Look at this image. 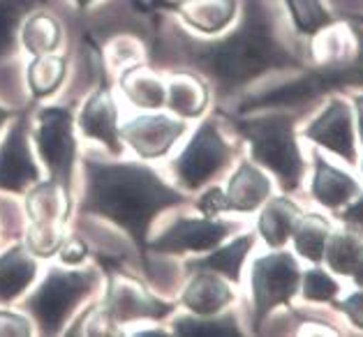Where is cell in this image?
<instances>
[{"mask_svg": "<svg viewBox=\"0 0 363 337\" xmlns=\"http://www.w3.org/2000/svg\"><path fill=\"white\" fill-rule=\"evenodd\" d=\"M148 12H169L201 35H218L234 21L236 0H148Z\"/></svg>", "mask_w": 363, "mask_h": 337, "instance_id": "cell-14", "label": "cell"}, {"mask_svg": "<svg viewBox=\"0 0 363 337\" xmlns=\"http://www.w3.org/2000/svg\"><path fill=\"white\" fill-rule=\"evenodd\" d=\"M342 219L347 222L350 227L359 229V232H363V197L359 201H354L352 206L342 212Z\"/></svg>", "mask_w": 363, "mask_h": 337, "instance_id": "cell-38", "label": "cell"}, {"mask_svg": "<svg viewBox=\"0 0 363 337\" xmlns=\"http://www.w3.org/2000/svg\"><path fill=\"white\" fill-rule=\"evenodd\" d=\"M306 137L315 141L317 146L329 148L331 153L345 157L347 162H354V127H352V111L342 100L331 102L322 111L313 125L306 130Z\"/></svg>", "mask_w": 363, "mask_h": 337, "instance_id": "cell-15", "label": "cell"}, {"mask_svg": "<svg viewBox=\"0 0 363 337\" xmlns=\"http://www.w3.org/2000/svg\"><path fill=\"white\" fill-rule=\"evenodd\" d=\"M194 206H197V210L201 212L203 217H218L220 212H229L227 194H225L223 188H208L197 199V203H194Z\"/></svg>", "mask_w": 363, "mask_h": 337, "instance_id": "cell-36", "label": "cell"}, {"mask_svg": "<svg viewBox=\"0 0 363 337\" xmlns=\"http://www.w3.org/2000/svg\"><path fill=\"white\" fill-rule=\"evenodd\" d=\"M69 60L63 53H44V56L30 58L26 65V88L33 97V102H42L54 97L65 86Z\"/></svg>", "mask_w": 363, "mask_h": 337, "instance_id": "cell-24", "label": "cell"}, {"mask_svg": "<svg viewBox=\"0 0 363 337\" xmlns=\"http://www.w3.org/2000/svg\"><path fill=\"white\" fill-rule=\"evenodd\" d=\"M354 280H357V285L359 287H363V254H361V259H359V263L354 265Z\"/></svg>", "mask_w": 363, "mask_h": 337, "instance_id": "cell-42", "label": "cell"}, {"mask_svg": "<svg viewBox=\"0 0 363 337\" xmlns=\"http://www.w3.org/2000/svg\"><path fill=\"white\" fill-rule=\"evenodd\" d=\"M301 270L298 263L287 252H273L255 259L250 270L252 289V324L259 328L273 309L289 305L291 296L298 291Z\"/></svg>", "mask_w": 363, "mask_h": 337, "instance_id": "cell-9", "label": "cell"}, {"mask_svg": "<svg viewBox=\"0 0 363 337\" xmlns=\"http://www.w3.org/2000/svg\"><path fill=\"white\" fill-rule=\"evenodd\" d=\"M23 197L28 215V232L23 243L38 259H51L67 236L65 224L72 212V192L60 188L56 181L42 178Z\"/></svg>", "mask_w": 363, "mask_h": 337, "instance_id": "cell-7", "label": "cell"}, {"mask_svg": "<svg viewBox=\"0 0 363 337\" xmlns=\"http://www.w3.org/2000/svg\"><path fill=\"white\" fill-rule=\"evenodd\" d=\"M185 132L188 122L162 111H139L137 116L121 122L123 146H128L144 162L167 157Z\"/></svg>", "mask_w": 363, "mask_h": 337, "instance_id": "cell-12", "label": "cell"}, {"mask_svg": "<svg viewBox=\"0 0 363 337\" xmlns=\"http://www.w3.org/2000/svg\"><path fill=\"white\" fill-rule=\"evenodd\" d=\"M236 130L245 137L255 162L269 168L282 190L294 192L303 176V157L296 144L291 118L282 113H267V116L238 120Z\"/></svg>", "mask_w": 363, "mask_h": 337, "instance_id": "cell-5", "label": "cell"}, {"mask_svg": "<svg viewBox=\"0 0 363 337\" xmlns=\"http://www.w3.org/2000/svg\"><path fill=\"white\" fill-rule=\"evenodd\" d=\"M298 215H301L298 208L289 199L269 197L264 201L259 219H257V232H259V236L269 247H282L289 241L291 229H294Z\"/></svg>", "mask_w": 363, "mask_h": 337, "instance_id": "cell-26", "label": "cell"}, {"mask_svg": "<svg viewBox=\"0 0 363 337\" xmlns=\"http://www.w3.org/2000/svg\"><path fill=\"white\" fill-rule=\"evenodd\" d=\"M30 141L49 178L72 192V178L79 162L74 106L58 104L38 109L30 127Z\"/></svg>", "mask_w": 363, "mask_h": 337, "instance_id": "cell-6", "label": "cell"}, {"mask_svg": "<svg viewBox=\"0 0 363 337\" xmlns=\"http://www.w3.org/2000/svg\"><path fill=\"white\" fill-rule=\"evenodd\" d=\"M252 245H255V238L250 234L236 236L234 241H229L227 245L220 243L218 247H213V250L206 252L203 256L190 259L188 263H185V268H188V273H192V270L218 273V275H223L225 280L238 285V282H241L243 261L247 259V254H250Z\"/></svg>", "mask_w": 363, "mask_h": 337, "instance_id": "cell-22", "label": "cell"}, {"mask_svg": "<svg viewBox=\"0 0 363 337\" xmlns=\"http://www.w3.org/2000/svg\"><path fill=\"white\" fill-rule=\"evenodd\" d=\"M326 91H331V84L326 79L324 69H315V72H308L296 81H289L285 86H276L273 91H267L262 95L247 97L241 104V113L245 111H255V109H285V106H296L315 100L317 95H322Z\"/></svg>", "mask_w": 363, "mask_h": 337, "instance_id": "cell-18", "label": "cell"}, {"mask_svg": "<svg viewBox=\"0 0 363 337\" xmlns=\"http://www.w3.org/2000/svg\"><path fill=\"white\" fill-rule=\"evenodd\" d=\"M236 229L234 222L216 217H188L179 215L164 232L148 241V252L153 254H203L218 247Z\"/></svg>", "mask_w": 363, "mask_h": 337, "instance_id": "cell-13", "label": "cell"}, {"mask_svg": "<svg viewBox=\"0 0 363 337\" xmlns=\"http://www.w3.org/2000/svg\"><path fill=\"white\" fill-rule=\"evenodd\" d=\"M285 3L301 35H315L331 23V14L324 10L322 0H285Z\"/></svg>", "mask_w": 363, "mask_h": 337, "instance_id": "cell-31", "label": "cell"}, {"mask_svg": "<svg viewBox=\"0 0 363 337\" xmlns=\"http://www.w3.org/2000/svg\"><path fill=\"white\" fill-rule=\"evenodd\" d=\"M42 181V166L33 150L28 109H21L0 139V192L23 197Z\"/></svg>", "mask_w": 363, "mask_h": 337, "instance_id": "cell-10", "label": "cell"}, {"mask_svg": "<svg viewBox=\"0 0 363 337\" xmlns=\"http://www.w3.org/2000/svg\"><path fill=\"white\" fill-rule=\"evenodd\" d=\"M123 97L139 111H160L167 100V84L153 65L132 63L118 74Z\"/></svg>", "mask_w": 363, "mask_h": 337, "instance_id": "cell-19", "label": "cell"}, {"mask_svg": "<svg viewBox=\"0 0 363 337\" xmlns=\"http://www.w3.org/2000/svg\"><path fill=\"white\" fill-rule=\"evenodd\" d=\"M91 254H93V250L88 247L84 238L77 234L65 236V241L60 243L58 252H56L58 261L63 265H84L88 259H91Z\"/></svg>", "mask_w": 363, "mask_h": 337, "instance_id": "cell-35", "label": "cell"}, {"mask_svg": "<svg viewBox=\"0 0 363 337\" xmlns=\"http://www.w3.org/2000/svg\"><path fill=\"white\" fill-rule=\"evenodd\" d=\"M340 309L350 316V321L354 326L363 328V291H359V294H352L347 300H342Z\"/></svg>", "mask_w": 363, "mask_h": 337, "instance_id": "cell-37", "label": "cell"}, {"mask_svg": "<svg viewBox=\"0 0 363 337\" xmlns=\"http://www.w3.org/2000/svg\"><path fill=\"white\" fill-rule=\"evenodd\" d=\"M164 106L172 116L183 120H197L208 106V86L194 72H176L167 79Z\"/></svg>", "mask_w": 363, "mask_h": 337, "instance_id": "cell-21", "label": "cell"}, {"mask_svg": "<svg viewBox=\"0 0 363 337\" xmlns=\"http://www.w3.org/2000/svg\"><path fill=\"white\" fill-rule=\"evenodd\" d=\"M21 111H16V109H7V106L0 104V135H3V130L10 125V120H14L16 116H19Z\"/></svg>", "mask_w": 363, "mask_h": 337, "instance_id": "cell-39", "label": "cell"}, {"mask_svg": "<svg viewBox=\"0 0 363 337\" xmlns=\"http://www.w3.org/2000/svg\"><path fill=\"white\" fill-rule=\"evenodd\" d=\"M77 130L82 137L97 141L107 148L111 157H121L123 153V139H121V111L116 95L109 81V74L104 65H97V81L95 88L84 100L82 109L74 116Z\"/></svg>", "mask_w": 363, "mask_h": 337, "instance_id": "cell-11", "label": "cell"}, {"mask_svg": "<svg viewBox=\"0 0 363 337\" xmlns=\"http://www.w3.org/2000/svg\"><path fill=\"white\" fill-rule=\"evenodd\" d=\"M329 245H324L326 252V261L335 270L342 275H352L354 265L359 263L361 254H363V243L359 236L354 234H329Z\"/></svg>", "mask_w": 363, "mask_h": 337, "instance_id": "cell-30", "label": "cell"}, {"mask_svg": "<svg viewBox=\"0 0 363 337\" xmlns=\"http://www.w3.org/2000/svg\"><path fill=\"white\" fill-rule=\"evenodd\" d=\"M84 192L79 215L111 222L125 234L148 268V241L153 222L164 210L183 206L185 197L176 185L167 183L144 159H100L82 157Z\"/></svg>", "mask_w": 363, "mask_h": 337, "instance_id": "cell-2", "label": "cell"}, {"mask_svg": "<svg viewBox=\"0 0 363 337\" xmlns=\"http://www.w3.org/2000/svg\"><path fill=\"white\" fill-rule=\"evenodd\" d=\"M229 162H232V146L220 135L218 122L206 118L199 122V127L169 166L181 190L197 192L213 181Z\"/></svg>", "mask_w": 363, "mask_h": 337, "instance_id": "cell-8", "label": "cell"}, {"mask_svg": "<svg viewBox=\"0 0 363 337\" xmlns=\"http://www.w3.org/2000/svg\"><path fill=\"white\" fill-rule=\"evenodd\" d=\"M329 234H331L329 222H326L324 217H320V215H315V212L298 215L294 229H291L296 252L308 261H320L322 259L324 245H326V238H329Z\"/></svg>", "mask_w": 363, "mask_h": 337, "instance_id": "cell-29", "label": "cell"}, {"mask_svg": "<svg viewBox=\"0 0 363 337\" xmlns=\"http://www.w3.org/2000/svg\"><path fill=\"white\" fill-rule=\"evenodd\" d=\"M91 256L97 261L104 282V296L100 305L116 328L139 321L160 324L174 314L176 303L153 294V289L137 273L128 270L118 259H109V256H100L95 252Z\"/></svg>", "mask_w": 363, "mask_h": 337, "instance_id": "cell-4", "label": "cell"}, {"mask_svg": "<svg viewBox=\"0 0 363 337\" xmlns=\"http://www.w3.org/2000/svg\"><path fill=\"white\" fill-rule=\"evenodd\" d=\"M179 63L216 86L220 100L241 93L273 69L298 67V58L280 40L271 0H243L241 21L218 40H197L181 25H167L150 51V65Z\"/></svg>", "mask_w": 363, "mask_h": 337, "instance_id": "cell-1", "label": "cell"}, {"mask_svg": "<svg viewBox=\"0 0 363 337\" xmlns=\"http://www.w3.org/2000/svg\"><path fill=\"white\" fill-rule=\"evenodd\" d=\"M51 0H0V60L12 58L19 49V30L30 12Z\"/></svg>", "mask_w": 363, "mask_h": 337, "instance_id": "cell-27", "label": "cell"}, {"mask_svg": "<svg viewBox=\"0 0 363 337\" xmlns=\"http://www.w3.org/2000/svg\"><path fill=\"white\" fill-rule=\"evenodd\" d=\"M354 35L359 38V51L354 56L352 63L347 65H324V74L329 79L331 88H342V86H361L363 84V28H357Z\"/></svg>", "mask_w": 363, "mask_h": 337, "instance_id": "cell-32", "label": "cell"}, {"mask_svg": "<svg viewBox=\"0 0 363 337\" xmlns=\"http://www.w3.org/2000/svg\"><path fill=\"white\" fill-rule=\"evenodd\" d=\"M234 291L229 287V280L211 270H192V278L183 287L179 303L197 316H213L225 312L227 305H232Z\"/></svg>", "mask_w": 363, "mask_h": 337, "instance_id": "cell-16", "label": "cell"}, {"mask_svg": "<svg viewBox=\"0 0 363 337\" xmlns=\"http://www.w3.org/2000/svg\"><path fill=\"white\" fill-rule=\"evenodd\" d=\"M130 335H137V337H155V335H172V333H167V331H162V328H150V331H146V328H139V331H132Z\"/></svg>", "mask_w": 363, "mask_h": 337, "instance_id": "cell-40", "label": "cell"}, {"mask_svg": "<svg viewBox=\"0 0 363 337\" xmlns=\"http://www.w3.org/2000/svg\"><path fill=\"white\" fill-rule=\"evenodd\" d=\"M74 3V7L77 10H82V12H86V10H91V7L97 3V0H72Z\"/></svg>", "mask_w": 363, "mask_h": 337, "instance_id": "cell-43", "label": "cell"}, {"mask_svg": "<svg viewBox=\"0 0 363 337\" xmlns=\"http://www.w3.org/2000/svg\"><path fill=\"white\" fill-rule=\"evenodd\" d=\"M357 116H359V135H361V141H363V95L357 97Z\"/></svg>", "mask_w": 363, "mask_h": 337, "instance_id": "cell-41", "label": "cell"}, {"mask_svg": "<svg viewBox=\"0 0 363 337\" xmlns=\"http://www.w3.org/2000/svg\"><path fill=\"white\" fill-rule=\"evenodd\" d=\"M172 335L185 337H238L241 328L236 324L234 314H213V316H197L183 314L172 321Z\"/></svg>", "mask_w": 363, "mask_h": 337, "instance_id": "cell-28", "label": "cell"}, {"mask_svg": "<svg viewBox=\"0 0 363 337\" xmlns=\"http://www.w3.org/2000/svg\"><path fill=\"white\" fill-rule=\"evenodd\" d=\"M335 294H338V285L324 270L315 268L303 275V298L315 300V303H326V300H333Z\"/></svg>", "mask_w": 363, "mask_h": 337, "instance_id": "cell-33", "label": "cell"}, {"mask_svg": "<svg viewBox=\"0 0 363 337\" xmlns=\"http://www.w3.org/2000/svg\"><path fill=\"white\" fill-rule=\"evenodd\" d=\"M40 275V261L23 241L0 252V305H14Z\"/></svg>", "mask_w": 363, "mask_h": 337, "instance_id": "cell-17", "label": "cell"}, {"mask_svg": "<svg viewBox=\"0 0 363 337\" xmlns=\"http://www.w3.org/2000/svg\"><path fill=\"white\" fill-rule=\"evenodd\" d=\"M33 335V319L26 312H14L10 305H0V337Z\"/></svg>", "mask_w": 363, "mask_h": 337, "instance_id": "cell-34", "label": "cell"}, {"mask_svg": "<svg viewBox=\"0 0 363 337\" xmlns=\"http://www.w3.org/2000/svg\"><path fill=\"white\" fill-rule=\"evenodd\" d=\"M100 285V268L51 265L38 289H33L28 298L21 303V309L33 319L40 335L56 337L65 333V326L79 309V305L86 298H91Z\"/></svg>", "mask_w": 363, "mask_h": 337, "instance_id": "cell-3", "label": "cell"}, {"mask_svg": "<svg viewBox=\"0 0 363 337\" xmlns=\"http://www.w3.org/2000/svg\"><path fill=\"white\" fill-rule=\"evenodd\" d=\"M227 206L234 212H252L271 197V181L259 166L243 159L227 181Z\"/></svg>", "mask_w": 363, "mask_h": 337, "instance_id": "cell-20", "label": "cell"}, {"mask_svg": "<svg viewBox=\"0 0 363 337\" xmlns=\"http://www.w3.org/2000/svg\"><path fill=\"white\" fill-rule=\"evenodd\" d=\"M63 23L44 7L26 16L19 30V44L30 58L44 56V53H56L60 44H63Z\"/></svg>", "mask_w": 363, "mask_h": 337, "instance_id": "cell-23", "label": "cell"}, {"mask_svg": "<svg viewBox=\"0 0 363 337\" xmlns=\"http://www.w3.org/2000/svg\"><path fill=\"white\" fill-rule=\"evenodd\" d=\"M359 185L340 168L331 166L324 157H315V176H313V197L326 208H340L350 199L357 197Z\"/></svg>", "mask_w": 363, "mask_h": 337, "instance_id": "cell-25", "label": "cell"}]
</instances>
